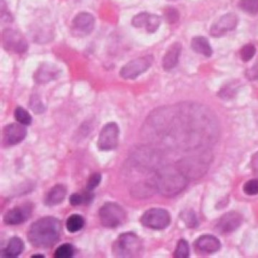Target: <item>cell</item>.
Returning a JSON list of instances; mask_svg holds the SVG:
<instances>
[{
	"mask_svg": "<svg viewBox=\"0 0 258 258\" xmlns=\"http://www.w3.org/2000/svg\"><path fill=\"white\" fill-rule=\"evenodd\" d=\"M62 233L61 221L53 217H45L34 222L28 231V239L32 246L49 248L59 241Z\"/></svg>",
	"mask_w": 258,
	"mask_h": 258,
	"instance_id": "obj_1",
	"label": "cell"
},
{
	"mask_svg": "<svg viewBox=\"0 0 258 258\" xmlns=\"http://www.w3.org/2000/svg\"><path fill=\"white\" fill-rule=\"evenodd\" d=\"M188 178L178 166H167L155 176L156 188L165 196H175L185 189Z\"/></svg>",
	"mask_w": 258,
	"mask_h": 258,
	"instance_id": "obj_2",
	"label": "cell"
},
{
	"mask_svg": "<svg viewBox=\"0 0 258 258\" xmlns=\"http://www.w3.org/2000/svg\"><path fill=\"white\" fill-rule=\"evenodd\" d=\"M142 241L137 235L133 232H126L115 240L113 253L118 258H136L142 253Z\"/></svg>",
	"mask_w": 258,
	"mask_h": 258,
	"instance_id": "obj_3",
	"label": "cell"
},
{
	"mask_svg": "<svg viewBox=\"0 0 258 258\" xmlns=\"http://www.w3.org/2000/svg\"><path fill=\"white\" fill-rule=\"evenodd\" d=\"M98 217L102 226L113 229L125 223L127 212L118 204L109 202L105 203L99 210Z\"/></svg>",
	"mask_w": 258,
	"mask_h": 258,
	"instance_id": "obj_4",
	"label": "cell"
},
{
	"mask_svg": "<svg viewBox=\"0 0 258 258\" xmlns=\"http://www.w3.org/2000/svg\"><path fill=\"white\" fill-rule=\"evenodd\" d=\"M196 156L183 160L180 161L178 167L184 174L187 178L200 177L206 173L209 166L210 160L208 156Z\"/></svg>",
	"mask_w": 258,
	"mask_h": 258,
	"instance_id": "obj_5",
	"label": "cell"
},
{
	"mask_svg": "<svg viewBox=\"0 0 258 258\" xmlns=\"http://www.w3.org/2000/svg\"><path fill=\"white\" fill-rule=\"evenodd\" d=\"M154 58L151 55L140 57L129 61L123 66L120 71V76L125 80H133L145 73L152 65Z\"/></svg>",
	"mask_w": 258,
	"mask_h": 258,
	"instance_id": "obj_6",
	"label": "cell"
},
{
	"mask_svg": "<svg viewBox=\"0 0 258 258\" xmlns=\"http://www.w3.org/2000/svg\"><path fill=\"white\" fill-rule=\"evenodd\" d=\"M169 212L161 208L147 210L141 218V223L145 227L152 229H163L170 224Z\"/></svg>",
	"mask_w": 258,
	"mask_h": 258,
	"instance_id": "obj_7",
	"label": "cell"
},
{
	"mask_svg": "<svg viewBox=\"0 0 258 258\" xmlns=\"http://www.w3.org/2000/svg\"><path fill=\"white\" fill-rule=\"evenodd\" d=\"M120 130L115 123H108L100 130L97 139V148L100 151H109L115 149L119 141Z\"/></svg>",
	"mask_w": 258,
	"mask_h": 258,
	"instance_id": "obj_8",
	"label": "cell"
},
{
	"mask_svg": "<svg viewBox=\"0 0 258 258\" xmlns=\"http://www.w3.org/2000/svg\"><path fill=\"white\" fill-rule=\"evenodd\" d=\"M2 43L4 48L16 53H24L28 49L26 39L16 30H5L2 34Z\"/></svg>",
	"mask_w": 258,
	"mask_h": 258,
	"instance_id": "obj_9",
	"label": "cell"
},
{
	"mask_svg": "<svg viewBox=\"0 0 258 258\" xmlns=\"http://www.w3.org/2000/svg\"><path fill=\"white\" fill-rule=\"evenodd\" d=\"M33 206L31 203H24L14 207L7 211L4 216L5 224L16 226L25 223L32 215Z\"/></svg>",
	"mask_w": 258,
	"mask_h": 258,
	"instance_id": "obj_10",
	"label": "cell"
},
{
	"mask_svg": "<svg viewBox=\"0 0 258 258\" xmlns=\"http://www.w3.org/2000/svg\"><path fill=\"white\" fill-rule=\"evenodd\" d=\"M238 22L239 19L235 13H227L211 25L210 34L214 37H222L226 32L235 30L238 26Z\"/></svg>",
	"mask_w": 258,
	"mask_h": 258,
	"instance_id": "obj_11",
	"label": "cell"
},
{
	"mask_svg": "<svg viewBox=\"0 0 258 258\" xmlns=\"http://www.w3.org/2000/svg\"><path fill=\"white\" fill-rule=\"evenodd\" d=\"M26 127L21 124H9L6 126L3 131V142L7 145H18L25 139L27 136Z\"/></svg>",
	"mask_w": 258,
	"mask_h": 258,
	"instance_id": "obj_12",
	"label": "cell"
},
{
	"mask_svg": "<svg viewBox=\"0 0 258 258\" xmlns=\"http://www.w3.org/2000/svg\"><path fill=\"white\" fill-rule=\"evenodd\" d=\"M242 216L237 211H229L219 220L217 229L222 233H229L238 229L242 223Z\"/></svg>",
	"mask_w": 258,
	"mask_h": 258,
	"instance_id": "obj_13",
	"label": "cell"
},
{
	"mask_svg": "<svg viewBox=\"0 0 258 258\" xmlns=\"http://www.w3.org/2000/svg\"><path fill=\"white\" fill-rule=\"evenodd\" d=\"M95 18L88 13H81L75 16L73 21V29L81 34H90L94 31Z\"/></svg>",
	"mask_w": 258,
	"mask_h": 258,
	"instance_id": "obj_14",
	"label": "cell"
},
{
	"mask_svg": "<svg viewBox=\"0 0 258 258\" xmlns=\"http://www.w3.org/2000/svg\"><path fill=\"white\" fill-rule=\"evenodd\" d=\"M194 246L196 250L202 253H213L220 250L221 243L213 235H204L195 241Z\"/></svg>",
	"mask_w": 258,
	"mask_h": 258,
	"instance_id": "obj_15",
	"label": "cell"
},
{
	"mask_svg": "<svg viewBox=\"0 0 258 258\" xmlns=\"http://www.w3.org/2000/svg\"><path fill=\"white\" fill-rule=\"evenodd\" d=\"M181 51V45L179 43H173L168 48L162 60V66L165 70L169 71L177 65Z\"/></svg>",
	"mask_w": 258,
	"mask_h": 258,
	"instance_id": "obj_16",
	"label": "cell"
},
{
	"mask_svg": "<svg viewBox=\"0 0 258 258\" xmlns=\"http://www.w3.org/2000/svg\"><path fill=\"white\" fill-rule=\"evenodd\" d=\"M67 194V188L62 184H57L52 187L45 196V205L49 207L56 206L61 204Z\"/></svg>",
	"mask_w": 258,
	"mask_h": 258,
	"instance_id": "obj_17",
	"label": "cell"
},
{
	"mask_svg": "<svg viewBox=\"0 0 258 258\" xmlns=\"http://www.w3.org/2000/svg\"><path fill=\"white\" fill-rule=\"evenodd\" d=\"M58 70L52 64H43L37 69L34 79L38 83H46L58 77Z\"/></svg>",
	"mask_w": 258,
	"mask_h": 258,
	"instance_id": "obj_18",
	"label": "cell"
},
{
	"mask_svg": "<svg viewBox=\"0 0 258 258\" xmlns=\"http://www.w3.org/2000/svg\"><path fill=\"white\" fill-rule=\"evenodd\" d=\"M24 247L25 244L23 241L20 238L14 237L9 241L7 247L1 253V256L4 258L17 257L23 251Z\"/></svg>",
	"mask_w": 258,
	"mask_h": 258,
	"instance_id": "obj_19",
	"label": "cell"
},
{
	"mask_svg": "<svg viewBox=\"0 0 258 258\" xmlns=\"http://www.w3.org/2000/svg\"><path fill=\"white\" fill-rule=\"evenodd\" d=\"M192 48L194 52L201 54L204 56L209 57L212 55V49L208 39L202 36L194 37L191 43Z\"/></svg>",
	"mask_w": 258,
	"mask_h": 258,
	"instance_id": "obj_20",
	"label": "cell"
},
{
	"mask_svg": "<svg viewBox=\"0 0 258 258\" xmlns=\"http://www.w3.org/2000/svg\"><path fill=\"white\" fill-rule=\"evenodd\" d=\"M84 225H85V220L80 214H72L66 221V228L71 233L81 230Z\"/></svg>",
	"mask_w": 258,
	"mask_h": 258,
	"instance_id": "obj_21",
	"label": "cell"
},
{
	"mask_svg": "<svg viewBox=\"0 0 258 258\" xmlns=\"http://www.w3.org/2000/svg\"><path fill=\"white\" fill-rule=\"evenodd\" d=\"M94 194L91 192L87 191L83 193L72 194L70 196V203L73 206H79L81 205H88L93 202Z\"/></svg>",
	"mask_w": 258,
	"mask_h": 258,
	"instance_id": "obj_22",
	"label": "cell"
},
{
	"mask_svg": "<svg viewBox=\"0 0 258 258\" xmlns=\"http://www.w3.org/2000/svg\"><path fill=\"white\" fill-rule=\"evenodd\" d=\"M75 248L72 244L65 243L60 245L55 251L54 256L57 258H69L73 257Z\"/></svg>",
	"mask_w": 258,
	"mask_h": 258,
	"instance_id": "obj_23",
	"label": "cell"
},
{
	"mask_svg": "<svg viewBox=\"0 0 258 258\" xmlns=\"http://www.w3.org/2000/svg\"><path fill=\"white\" fill-rule=\"evenodd\" d=\"M15 118L19 124L25 126L31 125L32 118L28 111L22 107H17L15 111Z\"/></svg>",
	"mask_w": 258,
	"mask_h": 258,
	"instance_id": "obj_24",
	"label": "cell"
},
{
	"mask_svg": "<svg viewBox=\"0 0 258 258\" xmlns=\"http://www.w3.org/2000/svg\"><path fill=\"white\" fill-rule=\"evenodd\" d=\"M238 5L244 13L250 15L258 13V0H240Z\"/></svg>",
	"mask_w": 258,
	"mask_h": 258,
	"instance_id": "obj_25",
	"label": "cell"
},
{
	"mask_svg": "<svg viewBox=\"0 0 258 258\" xmlns=\"http://www.w3.org/2000/svg\"><path fill=\"white\" fill-rule=\"evenodd\" d=\"M190 256V247L188 242L184 240L178 241L175 252V257L178 258H188Z\"/></svg>",
	"mask_w": 258,
	"mask_h": 258,
	"instance_id": "obj_26",
	"label": "cell"
},
{
	"mask_svg": "<svg viewBox=\"0 0 258 258\" xmlns=\"http://www.w3.org/2000/svg\"><path fill=\"white\" fill-rule=\"evenodd\" d=\"M150 14L148 13H141L133 16L131 24L133 27L137 28H145L149 19Z\"/></svg>",
	"mask_w": 258,
	"mask_h": 258,
	"instance_id": "obj_27",
	"label": "cell"
},
{
	"mask_svg": "<svg viewBox=\"0 0 258 258\" xmlns=\"http://www.w3.org/2000/svg\"><path fill=\"white\" fill-rule=\"evenodd\" d=\"M256 53V48L254 45L249 44L245 45L243 46L241 50V59L244 62H248L253 57L255 56Z\"/></svg>",
	"mask_w": 258,
	"mask_h": 258,
	"instance_id": "obj_28",
	"label": "cell"
},
{
	"mask_svg": "<svg viewBox=\"0 0 258 258\" xmlns=\"http://www.w3.org/2000/svg\"><path fill=\"white\" fill-rule=\"evenodd\" d=\"M160 25H161V19L160 16L157 15L150 14L148 23L145 28L148 33H154L159 29Z\"/></svg>",
	"mask_w": 258,
	"mask_h": 258,
	"instance_id": "obj_29",
	"label": "cell"
},
{
	"mask_svg": "<svg viewBox=\"0 0 258 258\" xmlns=\"http://www.w3.org/2000/svg\"><path fill=\"white\" fill-rule=\"evenodd\" d=\"M243 191L248 196L258 194V179H250L243 186Z\"/></svg>",
	"mask_w": 258,
	"mask_h": 258,
	"instance_id": "obj_30",
	"label": "cell"
},
{
	"mask_svg": "<svg viewBox=\"0 0 258 258\" xmlns=\"http://www.w3.org/2000/svg\"><path fill=\"white\" fill-rule=\"evenodd\" d=\"M164 16L169 24H175L179 19V13H178V10L174 7L166 8Z\"/></svg>",
	"mask_w": 258,
	"mask_h": 258,
	"instance_id": "obj_31",
	"label": "cell"
},
{
	"mask_svg": "<svg viewBox=\"0 0 258 258\" xmlns=\"http://www.w3.org/2000/svg\"><path fill=\"white\" fill-rule=\"evenodd\" d=\"M31 107L33 112L36 113H41L44 112L45 107L40 99L37 96H33L31 99Z\"/></svg>",
	"mask_w": 258,
	"mask_h": 258,
	"instance_id": "obj_32",
	"label": "cell"
},
{
	"mask_svg": "<svg viewBox=\"0 0 258 258\" xmlns=\"http://www.w3.org/2000/svg\"><path fill=\"white\" fill-rule=\"evenodd\" d=\"M101 181V175L99 173H95L91 175L87 183V191L92 192L94 189L97 188Z\"/></svg>",
	"mask_w": 258,
	"mask_h": 258,
	"instance_id": "obj_33",
	"label": "cell"
},
{
	"mask_svg": "<svg viewBox=\"0 0 258 258\" xmlns=\"http://www.w3.org/2000/svg\"><path fill=\"white\" fill-rule=\"evenodd\" d=\"M246 77L250 81H258V62L247 70Z\"/></svg>",
	"mask_w": 258,
	"mask_h": 258,
	"instance_id": "obj_34",
	"label": "cell"
},
{
	"mask_svg": "<svg viewBox=\"0 0 258 258\" xmlns=\"http://www.w3.org/2000/svg\"><path fill=\"white\" fill-rule=\"evenodd\" d=\"M235 87H236L235 82H230V83L223 86L220 92L222 97H229V96L232 95L235 91Z\"/></svg>",
	"mask_w": 258,
	"mask_h": 258,
	"instance_id": "obj_35",
	"label": "cell"
},
{
	"mask_svg": "<svg viewBox=\"0 0 258 258\" xmlns=\"http://www.w3.org/2000/svg\"><path fill=\"white\" fill-rule=\"evenodd\" d=\"M184 220H185L187 226L192 227V226H195L197 224V221H196V217L195 214L191 211H188L187 214H185L184 216Z\"/></svg>",
	"mask_w": 258,
	"mask_h": 258,
	"instance_id": "obj_36",
	"label": "cell"
},
{
	"mask_svg": "<svg viewBox=\"0 0 258 258\" xmlns=\"http://www.w3.org/2000/svg\"><path fill=\"white\" fill-rule=\"evenodd\" d=\"M251 166L253 173L258 177V151L252 157Z\"/></svg>",
	"mask_w": 258,
	"mask_h": 258,
	"instance_id": "obj_37",
	"label": "cell"
}]
</instances>
